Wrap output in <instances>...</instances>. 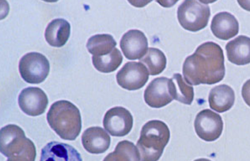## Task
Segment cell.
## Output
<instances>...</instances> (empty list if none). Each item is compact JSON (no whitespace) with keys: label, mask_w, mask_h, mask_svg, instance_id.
I'll return each mask as SVG.
<instances>
[{"label":"cell","mask_w":250,"mask_h":161,"mask_svg":"<svg viewBox=\"0 0 250 161\" xmlns=\"http://www.w3.org/2000/svg\"><path fill=\"white\" fill-rule=\"evenodd\" d=\"M183 74L189 85L213 84L221 81L225 75L222 48L212 41L200 45L193 54L186 59Z\"/></svg>","instance_id":"1"},{"label":"cell","mask_w":250,"mask_h":161,"mask_svg":"<svg viewBox=\"0 0 250 161\" xmlns=\"http://www.w3.org/2000/svg\"><path fill=\"white\" fill-rule=\"evenodd\" d=\"M210 15L209 6L197 0H185L177 10L180 24L185 29L191 32H197L206 27Z\"/></svg>","instance_id":"5"},{"label":"cell","mask_w":250,"mask_h":161,"mask_svg":"<svg viewBox=\"0 0 250 161\" xmlns=\"http://www.w3.org/2000/svg\"><path fill=\"white\" fill-rule=\"evenodd\" d=\"M227 58L231 63L244 65L250 63V38L240 35L227 43Z\"/></svg>","instance_id":"16"},{"label":"cell","mask_w":250,"mask_h":161,"mask_svg":"<svg viewBox=\"0 0 250 161\" xmlns=\"http://www.w3.org/2000/svg\"><path fill=\"white\" fill-rule=\"evenodd\" d=\"M170 91L173 100L185 104H191L194 98L193 88L188 84L179 73L169 79Z\"/></svg>","instance_id":"19"},{"label":"cell","mask_w":250,"mask_h":161,"mask_svg":"<svg viewBox=\"0 0 250 161\" xmlns=\"http://www.w3.org/2000/svg\"><path fill=\"white\" fill-rule=\"evenodd\" d=\"M210 28L216 38L226 40L238 33L239 23L233 15L227 12H222L213 17Z\"/></svg>","instance_id":"15"},{"label":"cell","mask_w":250,"mask_h":161,"mask_svg":"<svg viewBox=\"0 0 250 161\" xmlns=\"http://www.w3.org/2000/svg\"><path fill=\"white\" fill-rule=\"evenodd\" d=\"M18 103L24 113L31 116H37L45 112L48 100L42 89L29 87L23 89L20 93Z\"/></svg>","instance_id":"10"},{"label":"cell","mask_w":250,"mask_h":161,"mask_svg":"<svg viewBox=\"0 0 250 161\" xmlns=\"http://www.w3.org/2000/svg\"><path fill=\"white\" fill-rule=\"evenodd\" d=\"M241 94L245 102L250 106V79L246 81L243 84Z\"/></svg>","instance_id":"24"},{"label":"cell","mask_w":250,"mask_h":161,"mask_svg":"<svg viewBox=\"0 0 250 161\" xmlns=\"http://www.w3.org/2000/svg\"><path fill=\"white\" fill-rule=\"evenodd\" d=\"M194 161H210L209 159H206V158H200V159H196V160H194Z\"/></svg>","instance_id":"27"},{"label":"cell","mask_w":250,"mask_h":161,"mask_svg":"<svg viewBox=\"0 0 250 161\" xmlns=\"http://www.w3.org/2000/svg\"><path fill=\"white\" fill-rule=\"evenodd\" d=\"M146 103L153 108L164 107L173 100L170 91L169 79L161 77L153 79L144 92Z\"/></svg>","instance_id":"11"},{"label":"cell","mask_w":250,"mask_h":161,"mask_svg":"<svg viewBox=\"0 0 250 161\" xmlns=\"http://www.w3.org/2000/svg\"><path fill=\"white\" fill-rule=\"evenodd\" d=\"M123 59L121 52L116 47L106 55L92 57L95 68L101 72L106 73L115 71L122 63Z\"/></svg>","instance_id":"22"},{"label":"cell","mask_w":250,"mask_h":161,"mask_svg":"<svg viewBox=\"0 0 250 161\" xmlns=\"http://www.w3.org/2000/svg\"><path fill=\"white\" fill-rule=\"evenodd\" d=\"M133 123L131 113L126 108L116 106L109 109L103 119L104 129L112 136L123 137L131 131Z\"/></svg>","instance_id":"9"},{"label":"cell","mask_w":250,"mask_h":161,"mask_svg":"<svg viewBox=\"0 0 250 161\" xmlns=\"http://www.w3.org/2000/svg\"><path fill=\"white\" fill-rule=\"evenodd\" d=\"M149 74L147 68L143 63L129 61L118 72L116 80L123 88L129 91L136 90L146 84Z\"/></svg>","instance_id":"8"},{"label":"cell","mask_w":250,"mask_h":161,"mask_svg":"<svg viewBox=\"0 0 250 161\" xmlns=\"http://www.w3.org/2000/svg\"><path fill=\"white\" fill-rule=\"evenodd\" d=\"M82 142L84 149L89 153L102 154L109 147L110 137L102 127H91L83 132Z\"/></svg>","instance_id":"14"},{"label":"cell","mask_w":250,"mask_h":161,"mask_svg":"<svg viewBox=\"0 0 250 161\" xmlns=\"http://www.w3.org/2000/svg\"><path fill=\"white\" fill-rule=\"evenodd\" d=\"M170 139L167 125L160 120H151L142 127L136 145L141 161H158Z\"/></svg>","instance_id":"3"},{"label":"cell","mask_w":250,"mask_h":161,"mask_svg":"<svg viewBox=\"0 0 250 161\" xmlns=\"http://www.w3.org/2000/svg\"><path fill=\"white\" fill-rule=\"evenodd\" d=\"M139 151L134 144L127 140L119 141L114 151L109 153L103 161H140Z\"/></svg>","instance_id":"20"},{"label":"cell","mask_w":250,"mask_h":161,"mask_svg":"<svg viewBox=\"0 0 250 161\" xmlns=\"http://www.w3.org/2000/svg\"><path fill=\"white\" fill-rule=\"evenodd\" d=\"M234 92L227 84L214 87L211 89L208 96L209 107L219 113L230 109L234 104Z\"/></svg>","instance_id":"17"},{"label":"cell","mask_w":250,"mask_h":161,"mask_svg":"<svg viewBox=\"0 0 250 161\" xmlns=\"http://www.w3.org/2000/svg\"><path fill=\"white\" fill-rule=\"evenodd\" d=\"M120 48L126 58L130 60L142 59L148 50V42L144 33L140 30L132 29L122 36Z\"/></svg>","instance_id":"12"},{"label":"cell","mask_w":250,"mask_h":161,"mask_svg":"<svg viewBox=\"0 0 250 161\" xmlns=\"http://www.w3.org/2000/svg\"><path fill=\"white\" fill-rule=\"evenodd\" d=\"M40 161H83L72 146L57 141L48 142L42 149Z\"/></svg>","instance_id":"13"},{"label":"cell","mask_w":250,"mask_h":161,"mask_svg":"<svg viewBox=\"0 0 250 161\" xmlns=\"http://www.w3.org/2000/svg\"><path fill=\"white\" fill-rule=\"evenodd\" d=\"M0 150L7 158L25 157L35 160L36 150L32 141L25 137L23 130L15 124L0 129Z\"/></svg>","instance_id":"4"},{"label":"cell","mask_w":250,"mask_h":161,"mask_svg":"<svg viewBox=\"0 0 250 161\" xmlns=\"http://www.w3.org/2000/svg\"><path fill=\"white\" fill-rule=\"evenodd\" d=\"M51 128L62 139L75 140L82 128L79 109L72 102L61 100L53 103L47 114Z\"/></svg>","instance_id":"2"},{"label":"cell","mask_w":250,"mask_h":161,"mask_svg":"<svg viewBox=\"0 0 250 161\" xmlns=\"http://www.w3.org/2000/svg\"><path fill=\"white\" fill-rule=\"evenodd\" d=\"M147 67L149 74L152 76L160 74L165 69L167 59L160 50L153 47L148 48L146 55L140 60Z\"/></svg>","instance_id":"23"},{"label":"cell","mask_w":250,"mask_h":161,"mask_svg":"<svg viewBox=\"0 0 250 161\" xmlns=\"http://www.w3.org/2000/svg\"><path fill=\"white\" fill-rule=\"evenodd\" d=\"M6 161H35L33 160L21 157H15L8 158Z\"/></svg>","instance_id":"26"},{"label":"cell","mask_w":250,"mask_h":161,"mask_svg":"<svg viewBox=\"0 0 250 161\" xmlns=\"http://www.w3.org/2000/svg\"><path fill=\"white\" fill-rule=\"evenodd\" d=\"M237 2L244 9L250 11V0H237Z\"/></svg>","instance_id":"25"},{"label":"cell","mask_w":250,"mask_h":161,"mask_svg":"<svg viewBox=\"0 0 250 161\" xmlns=\"http://www.w3.org/2000/svg\"><path fill=\"white\" fill-rule=\"evenodd\" d=\"M198 136L206 141H213L221 136L223 122L220 115L209 109H204L196 115L194 123Z\"/></svg>","instance_id":"7"},{"label":"cell","mask_w":250,"mask_h":161,"mask_svg":"<svg viewBox=\"0 0 250 161\" xmlns=\"http://www.w3.org/2000/svg\"><path fill=\"white\" fill-rule=\"evenodd\" d=\"M70 34V24L63 19H56L48 24L44 36L49 45L60 47L67 42Z\"/></svg>","instance_id":"18"},{"label":"cell","mask_w":250,"mask_h":161,"mask_svg":"<svg viewBox=\"0 0 250 161\" xmlns=\"http://www.w3.org/2000/svg\"><path fill=\"white\" fill-rule=\"evenodd\" d=\"M19 68L21 77L26 82L38 84L44 81L47 77L50 64L48 60L42 54L30 52L21 59Z\"/></svg>","instance_id":"6"},{"label":"cell","mask_w":250,"mask_h":161,"mask_svg":"<svg viewBox=\"0 0 250 161\" xmlns=\"http://www.w3.org/2000/svg\"><path fill=\"white\" fill-rule=\"evenodd\" d=\"M117 42L109 34H97L90 37L87 41L86 47L93 56H101L111 52Z\"/></svg>","instance_id":"21"}]
</instances>
